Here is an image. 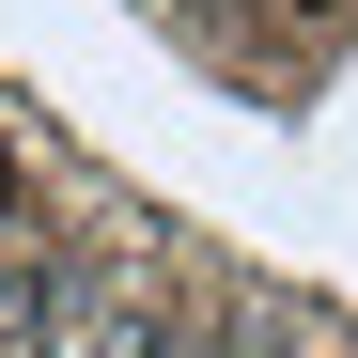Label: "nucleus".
<instances>
[{"instance_id":"nucleus-1","label":"nucleus","mask_w":358,"mask_h":358,"mask_svg":"<svg viewBox=\"0 0 358 358\" xmlns=\"http://www.w3.org/2000/svg\"><path fill=\"white\" fill-rule=\"evenodd\" d=\"M16 203H31V171H16V141H0V234H16Z\"/></svg>"}]
</instances>
